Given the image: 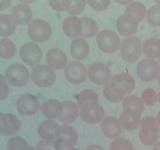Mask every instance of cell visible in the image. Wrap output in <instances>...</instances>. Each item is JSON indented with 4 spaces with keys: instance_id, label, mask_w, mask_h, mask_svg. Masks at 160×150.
I'll use <instances>...</instances> for the list:
<instances>
[{
    "instance_id": "obj_1",
    "label": "cell",
    "mask_w": 160,
    "mask_h": 150,
    "mask_svg": "<svg viewBox=\"0 0 160 150\" xmlns=\"http://www.w3.org/2000/svg\"><path fill=\"white\" fill-rule=\"evenodd\" d=\"M160 136V128L156 118L153 116H145L142 118L139 126V139L142 144L151 146L158 142Z\"/></svg>"
},
{
    "instance_id": "obj_2",
    "label": "cell",
    "mask_w": 160,
    "mask_h": 150,
    "mask_svg": "<svg viewBox=\"0 0 160 150\" xmlns=\"http://www.w3.org/2000/svg\"><path fill=\"white\" fill-rule=\"evenodd\" d=\"M32 82L39 87H50L56 81V72L47 64H38L34 66L30 73Z\"/></svg>"
},
{
    "instance_id": "obj_3",
    "label": "cell",
    "mask_w": 160,
    "mask_h": 150,
    "mask_svg": "<svg viewBox=\"0 0 160 150\" xmlns=\"http://www.w3.org/2000/svg\"><path fill=\"white\" fill-rule=\"evenodd\" d=\"M27 33L29 38L35 43L47 41L52 35V28L46 20L34 19L28 24Z\"/></svg>"
},
{
    "instance_id": "obj_4",
    "label": "cell",
    "mask_w": 160,
    "mask_h": 150,
    "mask_svg": "<svg viewBox=\"0 0 160 150\" xmlns=\"http://www.w3.org/2000/svg\"><path fill=\"white\" fill-rule=\"evenodd\" d=\"M5 78L14 87L25 86L30 79V72L26 66L20 63H13L5 70Z\"/></svg>"
},
{
    "instance_id": "obj_5",
    "label": "cell",
    "mask_w": 160,
    "mask_h": 150,
    "mask_svg": "<svg viewBox=\"0 0 160 150\" xmlns=\"http://www.w3.org/2000/svg\"><path fill=\"white\" fill-rule=\"evenodd\" d=\"M119 50L123 60L129 63H133L137 61L141 55L142 44L140 39L133 35L130 37H125L122 40Z\"/></svg>"
},
{
    "instance_id": "obj_6",
    "label": "cell",
    "mask_w": 160,
    "mask_h": 150,
    "mask_svg": "<svg viewBox=\"0 0 160 150\" xmlns=\"http://www.w3.org/2000/svg\"><path fill=\"white\" fill-rule=\"evenodd\" d=\"M98 48L104 53H114L120 49L121 40L116 32L105 29L100 31L96 36Z\"/></svg>"
},
{
    "instance_id": "obj_7",
    "label": "cell",
    "mask_w": 160,
    "mask_h": 150,
    "mask_svg": "<svg viewBox=\"0 0 160 150\" xmlns=\"http://www.w3.org/2000/svg\"><path fill=\"white\" fill-rule=\"evenodd\" d=\"M19 56L29 66H36L41 61L43 52L40 46L33 41L24 43L19 49Z\"/></svg>"
},
{
    "instance_id": "obj_8",
    "label": "cell",
    "mask_w": 160,
    "mask_h": 150,
    "mask_svg": "<svg viewBox=\"0 0 160 150\" xmlns=\"http://www.w3.org/2000/svg\"><path fill=\"white\" fill-rule=\"evenodd\" d=\"M90 81L96 85H107L112 78L111 70L103 62H95L88 68Z\"/></svg>"
},
{
    "instance_id": "obj_9",
    "label": "cell",
    "mask_w": 160,
    "mask_h": 150,
    "mask_svg": "<svg viewBox=\"0 0 160 150\" xmlns=\"http://www.w3.org/2000/svg\"><path fill=\"white\" fill-rule=\"evenodd\" d=\"M136 72L138 77L143 81H152V80L158 77L160 73V64L155 59H142L137 65Z\"/></svg>"
},
{
    "instance_id": "obj_10",
    "label": "cell",
    "mask_w": 160,
    "mask_h": 150,
    "mask_svg": "<svg viewBox=\"0 0 160 150\" xmlns=\"http://www.w3.org/2000/svg\"><path fill=\"white\" fill-rule=\"evenodd\" d=\"M40 103L38 98L33 94H23L16 101V109L22 116H33L40 109Z\"/></svg>"
},
{
    "instance_id": "obj_11",
    "label": "cell",
    "mask_w": 160,
    "mask_h": 150,
    "mask_svg": "<svg viewBox=\"0 0 160 150\" xmlns=\"http://www.w3.org/2000/svg\"><path fill=\"white\" fill-rule=\"evenodd\" d=\"M64 74L68 82L77 85L85 81L88 75V70L83 63L72 61L67 64L66 68L64 69Z\"/></svg>"
},
{
    "instance_id": "obj_12",
    "label": "cell",
    "mask_w": 160,
    "mask_h": 150,
    "mask_svg": "<svg viewBox=\"0 0 160 150\" xmlns=\"http://www.w3.org/2000/svg\"><path fill=\"white\" fill-rule=\"evenodd\" d=\"M79 116L82 121L87 124H98L105 118V112L99 103L85 105L79 107Z\"/></svg>"
},
{
    "instance_id": "obj_13",
    "label": "cell",
    "mask_w": 160,
    "mask_h": 150,
    "mask_svg": "<svg viewBox=\"0 0 160 150\" xmlns=\"http://www.w3.org/2000/svg\"><path fill=\"white\" fill-rule=\"evenodd\" d=\"M109 84L120 90L125 95H130L135 88V80L128 73H119L112 76Z\"/></svg>"
},
{
    "instance_id": "obj_14",
    "label": "cell",
    "mask_w": 160,
    "mask_h": 150,
    "mask_svg": "<svg viewBox=\"0 0 160 150\" xmlns=\"http://www.w3.org/2000/svg\"><path fill=\"white\" fill-rule=\"evenodd\" d=\"M79 116V106L70 100L61 102V112L58 117V120L63 125H69L74 122Z\"/></svg>"
},
{
    "instance_id": "obj_15",
    "label": "cell",
    "mask_w": 160,
    "mask_h": 150,
    "mask_svg": "<svg viewBox=\"0 0 160 150\" xmlns=\"http://www.w3.org/2000/svg\"><path fill=\"white\" fill-rule=\"evenodd\" d=\"M56 140L64 148H72L78 141V133L76 129L70 125H61Z\"/></svg>"
},
{
    "instance_id": "obj_16",
    "label": "cell",
    "mask_w": 160,
    "mask_h": 150,
    "mask_svg": "<svg viewBox=\"0 0 160 150\" xmlns=\"http://www.w3.org/2000/svg\"><path fill=\"white\" fill-rule=\"evenodd\" d=\"M46 63L54 70L65 69L67 66V56L63 50L59 48H50L45 55Z\"/></svg>"
},
{
    "instance_id": "obj_17",
    "label": "cell",
    "mask_w": 160,
    "mask_h": 150,
    "mask_svg": "<svg viewBox=\"0 0 160 150\" xmlns=\"http://www.w3.org/2000/svg\"><path fill=\"white\" fill-rule=\"evenodd\" d=\"M10 15L12 16L16 25H25L32 21L33 13L28 4L19 3L12 8Z\"/></svg>"
},
{
    "instance_id": "obj_18",
    "label": "cell",
    "mask_w": 160,
    "mask_h": 150,
    "mask_svg": "<svg viewBox=\"0 0 160 150\" xmlns=\"http://www.w3.org/2000/svg\"><path fill=\"white\" fill-rule=\"evenodd\" d=\"M60 126L55 120L46 119L39 124L37 133L39 137L43 140H55L58 136Z\"/></svg>"
},
{
    "instance_id": "obj_19",
    "label": "cell",
    "mask_w": 160,
    "mask_h": 150,
    "mask_svg": "<svg viewBox=\"0 0 160 150\" xmlns=\"http://www.w3.org/2000/svg\"><path fill=\"white\" fill-rule=\"evenodd\" d=\"M101 130L107 138L113 140L120 136L122 127L117 117L106 116L101 122Z\"/></svg>"
},
{
    "instance_id": "obj_20",
    "label": "cell",
    "mask_w": 160,
    "mask_h": 150,
    "mask_svg": "<svg viewBox=\"0 0 160 150\" xmlns=\"http://www.w3.org/2000/svg\"><path fill=\"white\" fill-rule=\"evenodd\" d=\"M147 14V10L145 5L141 2H131L127 5L125 9L124 15L126 16L130 21L138 24L145 18Z\"/></svg>"
},
{
    "instance_id": "obj_21",
    "label": "cell",
    "mask_w": 160,
    "mask_h": 150,
    "mask_svg": "<svg viewBox=\"0 0 160 150\" xmlns=\"http://www.w3.org/2000/svg\"><path fill=\"white\" fill-rule=\"evenodd\" d=\"M118 119L122 129L127 130V131H132V130L137 129L140 126L142 120L141 114L130 111H122Z\"/></svg>"
},
{
    "instance_id": "obj_22",
    "label": "cell",
    "mask_w": 160,
    "mask_h": 150,
    "mask_svg": "<svg viewBox=\"0 0 160 150\" xmlns=\"http://www.w3.org/2000/svg\"><path fill=\"white\" fill-rule=\"evenodd\" d=\"M70 53L77 60H83L90 53V46L84 38H74L70 45Z\"/></svg>"
},
{
    "instance_id": "obj_23",
    "label": "cell",
    "mask_w": 160,
    "mask_h": 150,
    "mask_svg": "<svg viewBox=\"0 0 160 150\" xmlns=\"http://www.w3.org/2000/svg\"><path fill=\"white\" fill-rule=\"evenodd\" d=\"M62 30L68 37H77L81 34V21L77 16H69L63 20Z\"/></svg>"
},
{
    "instance_id": "obj_24",
    "label": "cell",
    "mask_w": 160,
    "mask_h": 150,
    "mask_svg": "<svg viewBox=\"0 0 160 150\" xmlns=\"http://www.w3.org/2000/svg\"><path fill=\"white\" fill-rule=\"evenodd\" d=\"M40 110L46 119L55 120L59 117L61 112V102L57 99H48L42 103Z\"/></svg>"
},
{
    "instance_id": "obj_25",
    "label": "cell",
    "mask_w": 160,
    "mask_h": 150,
    "mask_svg": "<svg viewBox=\"0 0 160 150\" xmlns=\"http://www.w3.org/2000/svg\"><path fill=\"white\" fill-rule=\"evenodd\" d=\"M116 26L118 32L125 37L133 36V34L136 33L138 29V24L131 22L124 14H122L121 16H119L117 18Z\"/></svg>"
},
{
    "instance_id": "obj_26",
    "label": "cell",
    "mask_w": 160,
    "mask_h": 150,
    "mask_svg": "<svg viewBox=\"0 0 160 150\" xmlns=\"http://www.w3.org/2000/svg\"><path fill=\"white\" fill-rule=\"evenodd\" d=\"M123 111H130L141 114L144 110V103L141 97H138L136 95H127L122 101Z\"/></svg>"
},
{
    "instance_id": "obj_27",
    "label": "cell",
    "mask_w": 160,
    "mask_h": 150,
    "mask_svg": "<svg viewBox=\"0 0 160 150\" xmlns=\"http://www.w3.org/2000/svg\"><path fill=\"white\" fill-rule=\"evenodd\" d=\"M16 30V23L10 14H0V36L9 38Z\"/></svg>"
},
{
    "instance_id": "obj_28",
    "label": "cell",
    "mask_w": 160,
    "mask_h": 150,
    "mask_svg": "<svg viewBox=\"0 0 160 150\" xmlns=\"http://www.w3.org/2000/svg\"><path fill=\"white\" fill-rule=\"evenodd\" d=\"M142 51L148 58L158 59L160 56V40L153 37L145 39L142 44Z\"/></svg>"
},
{
    "instance_id": "obj_29",
    "label": "cell",
    "mask_w": 160,
    "mask_h": 150,
    "mask_svg": "<svg viewBox=\"0 0 160 150\" xmlns=\"http://www.w3.org/2000/svg\"><path fill=\"white\" fill-rule=\"evenodd\" d=\"M80 21H81V34H80L81 38H90L95 35L97 36L99 29L98 24L94 19L90 17H82L80 18Z\"/></svg>"
},
{
    "instance_id": "obj_30",
    "label": "cell",
    "mask_w": 160,
    "mask_h": 150,
    "mask_svg": "<svg viewBox=\"0 0 160 150\" xmlns=\"http://www.w3.org/2000/svg\"><path fill=\"white\" fill-rule=\"evenodd\" d=\"M21 127V122L19 118L12 113H5V130L4 134L6 136H15Z\"/></svg>"
},
{
    "instance_id": "obj_31",
    "label": "cell",
    "mask_w": 160,
    "mask_h": 150,
    "mask_svg": "<svg viewBox=\"0 0 160 150\" xmlns=\"http://www.w3.org/2000/svg\"><path fill=\"white\" fill-rule=\"evenodd\" d=\"M98 94L92 89H85L80 92L77 96V105L79 107L85 106V105L98 104Z\"/></svg>"
},
{
    "instance_id": "obj_32",
    "label": "cell",
    "mask_w": 160,
    "mask_h": 150,
    "mask_svg": "<svg viewBox=\"0 0 160 150\" xmlns=\"http://www.w3.org/2000/svg\"><path fill=\"white\" fill-rule=\"evenodd\" d=\"M15 53H16V45L14 44L11 39H0V58L11 59Z\"/></svg>"
},
{
    "instance_id": "obj_33",
    "label": "cell",
    "mask_w": 160,
    "mask_h": 150,
    "mask_svg": "<svg viewBox=\"0 0 160 150\" xmlns=\"http://www.w3.org/2000/svg\"><path fill=\"white\" fill-rule=\"evenodd\" d=\"M8 150H36V147L31 146L23 137L15 135L9 138L7 142Z\"/></svg>"
},
{
    "instance_id": "obj_34",
    "label": "cell",
    "mask_w": 160,
    "mask_h": 150,
    "mask_svg": "<svg viewBox=\"0 0 160 150\" xmlns=\"http://www.w3.org/2000/svg\"><path fill=\"white\" fill-rule=\"evenodd\" d=\"M103 94L105 98H106L108 101L113 102V103H119L124 100V98L126 97V95L124 93H122L120 90H118L117 88H115L114 86H112L111 84H107L104 86L103 89Z\"/></svg>"
},
{
    "instance_id": "obj_35",
    "label": "cell",
    "mask_w": 160,
    "mask_h": 150,
    "mask_svg": "<svg viewBox=\"0 0 160 150\" xmlns=\"http://www.w3.org/2000/svg\"><path fill=\"white\" fill-rule=\"evenodd\" d=\"M109 150H134L132 142L127 138L118 137L112 140L109 145Z\"/></svg>"
},
{
    "instance_id": "obj_36",
    "label": "cell",
    "mask_w": 160,
    "mask_h": 150,
    "mask_svg": "<svg viewBox=\"0 0 160 150\" xmlns=\"http://www.w3.org/2000/svg\"><path fill=\"white\" fill-rule=\"evenodd\" d=\"M147 21L154 27H160V5L156 4L147 10Z\"/></svg>"
},
{
    "instance_id": "obj_37",
    "label": "cell",
    "mask_w": 160,
    "mask_h": 150,
    "mask_svg": "<svg viewBox=\"0 0 160 150\" xmlns=\"http://www.w3.org/2000/svg\"><path fill=\"white\" fill-rule=\"evenodd\" d=\"M141 99L144 103V105L146 106H154L156 102L158 101V94L155 92V90L152 88H146L142 92Z\"/></svg>"
},
{
    "instance_id": "obj_38",
    "label": "cell",
    "mask_w": 160,
    "mask_h": 150,
    "mask_svg": "<svg viewBox=\"0 0 160 150\" xmlns=\"http://www.w3.org/2000/svg\"><path fill=\"white\" fill-rule=\"evenodd\" d=\"M36 150H64V147L56 139L55 140L41 139L36 144Z\"/></svg>"
},
{
    "instance_id": "obj_39",
    "label": "cell",
    "mask_w": 160,
    "mask_h": 150,
    "mask_svg": "<svg viewBox=\"0 0 160 150\" xmlns=\"http://www.w3.org/2000/svg\"><path fill=\"white\" fill-rule=\"evenodd\" d=\"M85 6H86L85 1H69L67 12L70 14V16H77L84 11Z\"/></svg>"
},
{
    "instance_id": "obj_40",
    "label": "cell",
    "mask_w": 160,
    "mask_h": 150,
    "mask_svg": "<svg viewBox=\"0 0 160 150\" xmlns=\"http://www.w3.org/2000/svg\"><path fill=\"white\" fill-rule=\"evenodd\" d=\"M9 83L4 75L0 74V101L5 100L9 95Z\"/></svg>"
},
{
    "instance_id": "obj_41",
    "label": "cell",
    "mask_w": 160,
    "mask_h": 150,
    "mask_svg": "<svg viewBox=\"0 0 160 150\" xmlns=\"http://www.w3.org/2000/svg\"><path fill=\"white\" fill-rule=\"evenodd\" d=\"M49 5L56 11H67L69 1H49Z\"/></svg>"
},
{
    "instance_id": "obj_42",
    "label": "cell",
    "mask_w": 160,
    "mask_h": 150,
    "mask_svg": "<svg viewBox=\"0 0 160 150\" xmlns=\"http://www.w3.org/2000/svg\"><path fill=\"white\" fill-rule=\"evenodd\" d=\"M88 4L90 7L96 11H103L110 5V1H105V0L103 1H89Z\"/></svg>"
},
{
    "instance_id": "obj_43",
    "label": "cell",
    "mask_w": 160,
    "mask_h": 150,
    "mask_svg": "<svg viewBox=\"0 0 160 150\" xmlns=\"http://www.w3.org/2000/svg\"><path fill=\"white\" fill-rule=\"evenodd\" d=\"M5 130V113L0 112V134H4Z\"/></svg>"
},
{
    "instance_id": "obj_44",
    "label": "cell",
    "mask_w": 160,
    "mask_h": 150,
    "mask_svg": "<svg viewBox=\"0 0 160 150\" xmlns=\"http://www.w3.org/2000/svg\"><path fill=\"white\" fill-rule=\"evenodd\" d=\"M85 150H105V149L99 144H91V145H88V146L85 148Z\"/></svg>"
},
{
    "instance_id": "obj_45",
    "label": "cell",
    "mask_w": 160,
    "mask_h": 150,
    "mask_svg": "<svg viewBox=\"0 0 160 150\" xmlns=\"http://www.w3.org/2000/svg\"><path fill=\"white\" fill-rule=\"evenodd\" d=\"M10 6H11V1H0V11H3Z\"/></svg>"
},
{
    "instance_id": "obj_46",
    "label": "cell",
    "mask_w": 160,
    "mask_h": 150,
    "mask_svg": "<svg viewBox=\"0 0 160 150\" xmlns=\"http://www.w3.org/2000/svg\"><path fill=\"white\" fill-rule=\"evenodd\" d=\"M152 150H160V141L157 142V143H155V144L153 145Z\"/></svg>"
},
{
    "instance_id": "obj_47",
    "label": "cell",
    "mask_w": 160,
    "mask_h": 150,
    "mask_svg": "<svg viewBox=\"0 0 160 150\" xmlns=\"http://www.w3.org/2000/svg\"><path fill=\"white\" fill-rule=\"evenodd\" d=\"M157 120V122H158V125H159V128H160V110H159V112L157 113V116L155 117Z\"/></svg>"
},
{
    "instance_id": "obj_48",
    "label": "cell",
    "mask_w": 160,
    "mask_h": 150,
    "mask_svg": "<svg viewBox=\"0 0 160 150\" xmlns=\"http://www.w3.org/2000/svg\"><path fill=\"white\" fill-rule=\"evenodd\" d=\"M66 150H80V149L75 148V147H72V148H68V149H66Z\"/></svg>"
},
{
    "instance_id": "obj_49",
    "label": "cell",
    "mask_w": 160,
    "mask_h": 150,
    "mask_svg": "<svg viewBox=\"0 0 160 150\" xmlns=\"http://www.w3.org/2000/svg\"><path fill=\"white\" fill-rule=\"evenodd\" d=\"M158 84H159V87H160V73L158 75Z\"/></svg>"
},
{
    "instance_id": "obj_50",
    "label": "cell",
    "mask_w": 160,
    "mask_h": 150,
    "mask_svg": "<svg viewBox=\"0 0 160 150\" xmlns=\"http://www.w3.org/2000/svg\"><path fill=\"white\" fill-rule=\"evenodd\" d=\"M158 102L160 103V91H159V93H158Z\"/></svg>"
},
{
    "instance_id": "obj_51",
    "label": "cell",
    "mask_w": 160,
    "mask_h": 150,
    "mask_svg": "<svg viewBox=\"0 0 160 150\" xmlns=\"http://www.w3.org/2000/svg\"><path fill=\"white\" fill-rule=\"evenodd\" d=\"M158 63L160 64V56H159V58H158Z\"/></svg>"
},
{
    "instance_id": "obj_52",
    "label": "cell",
    "mask_w": 160,
    "mask_h": 150,
    "mask_svg": "<svg viewBox=\"0 0 160 150\" xmlns=\"http://www.w3.org/2000/svg\"><path fill=\"white\" fill-rule=\"evenodd\" d=\"M134 150H135V149H134Z\"/></svg>"
}]
</instances>
